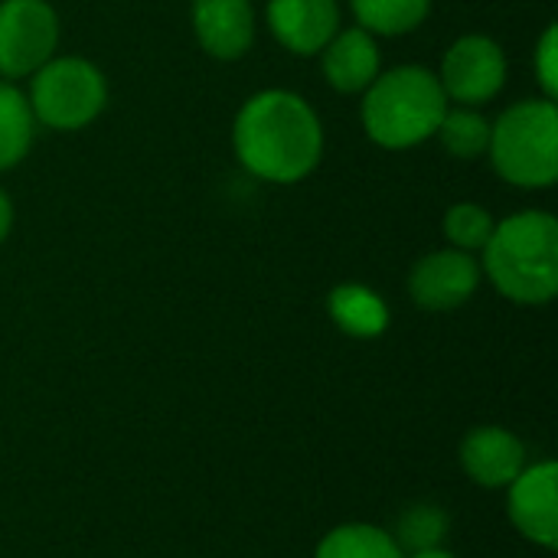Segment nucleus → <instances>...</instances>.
<instances>
[{"instance_id":"f257e3e1","label":"nucleus","mask_w":558,"mask_h":558,"mask_svg":"<svg viewBox=\"0 0 558 558\" xmlns=\"http://www.w3.org/2000/svg\"><path fill=\"white\" fill-rule=\"evenodd\" d=\"M235 160L265 183H301L324 160V121L288 88H265L242 101L232 121Z\"/></svg>"},{"instance_id":"f03ea898","label":"nucleus","mask_w":558,"mask_h":558,"mask_svg":"<svg viewBox=\"0 0 558 558\" xmlns=\"http://www.w3.org/2000/svg\"><path fill=\"white\" fill-rule=\"evenodd\" d=\"M481 271L513 304H549L558 294V222L553 213L523 209L494 226Z\"/></svg>"},{"instance_id":"7ed1b4c3","label":"nucleus","mask_w":558,"mask_h":558,"mask_svg":"<svg viewBox=\"0 0 558 558\" xmlns=\"http://www.w3.org/2000/svg\"><path fill=\"white\" fill-rule=\"evenodd\" d=\"M448 105L451 101L432 69L396 65L379 72L363 92L360 118L373 144L386 150H409L435 137Z\"/></svg>"},{"instance_id":"20e7f679","label":"nucleus","mask_w":558,"mask_h":558,"mask_svg":"<svg viewBox=\"0 0 558 558\" xmlns=\"http://www.w3.org/2000/svg\"><path fill=\"white\" fill-rule=\"evenodd\" d=\"M487 157L520 190H549L558 180V108L553 98H523L490 121Z\"/></svg>"},{"instance_id":"39448f33","label":"nucleus","mask_w":558,"mask_h":558,"mask_svg":"<svg viewBox=\"0 0 558 558\" xmlns=\"http://www.w3.org/2000/svg\"><path fill=\"white\" fill-rule=\"evenodd\" d=\"M36 124L52 131H82L108 105L105 72L82 56H52L29 75L26 88Z\"/></svg>"},{"instance_id":"423d86ee","label":"nucleus","mask_w":558,"mask_h":558,"mask_svg":"<svg viewBox=\"0 0 558 558\" xmlns=\"http://www.w3.org/2000/svg\"><path fill=\"white\" fill-rule=\"evenodd\" d=\"M59 13L49 0H0V78H29L59 52Z\"/></svg>"},{"instance_id":"0eeeda50","label":"nucleus","mask_w":558,"mask_h":558,"mask_svg":"<svg viewBox=\"0 0 558 558\" xmlns=\"http://www.w3.org/2000/svg\"><path fill=\"white\" fill-rule=\"evenodd\" d=\"M435 75L451 105L481 108L494 101L507 85V52L497 39L484 33H468L448 46Z\"/></svg>"},{"instance_id":"6e6552de","label":"nucleus","mask_w":558,"mask_h":558,"mask_svg":"<svg viewBox=\"0 0 558 558\" xmlns=\"http://www.w3.org/2000/svg\"><path fill=\"white\" fill-rule=\"evenodd\" d=\"M481 258L461 248H438L422 255L409 271V294L422 311L448 314L464 307L481 288Z\"/></svg>"},{"instance_id":"1a4fd4ad","label":"nucleus","mask_w":558,"mask_h":558,"mask_svg":"<svg viewBox=\"0 0 558 558\" xmlns=\"http://www.w3.org/2000/svg\"><path fill=\"white\" fill-rule=\"evenodd\" d=\"M507 513L523 539L543 549L558 546V468L556 461L526 464L507 487Z\"/></svg>"},{"instance_id":"9d476101","label":"nucleus","mask_w":558,"mask_h":558,"mask_svg":"<svg viewBox=\"0 0 558 558\" xmlns=\"http://www.w3.org/2000/svg\"><path fill=\"white\" fill-rule=\"evenodd\" d=\"M190 23L203 52L219 62H235L248 56L258 33L252 0H193Z\"/></svg>"},{"instance_id":"9b49d317","label":"nucleus","mask_w":558,"mask_h":558,"mask_svg":"<svg viewBox=\"0 0 558 558\" xmlns=\"http://www.w3.org/2000/svg\"><path fill=\"white\" fill-rule=\"evenodd\" d=\"M271 36L294 56H317L343 26L340 0H268Z\"/></svg>"},{"instance_id":"f8f14e48","label":"nucleus","mask_w":558,"mask_h":558,"mask_svg":"<svg viewBox=\"0 0 558 558\" xmlns=\"http://www.w3.org/2000/svg\"><path fill=\"white\" fill-rule=\"evenodd\" d=\"M461 468L477 487L507 490L526 468V448L510 428L481 425L461 441Z\"/></svg>"},{"instance_id":"ddd939ff","label":"nucleus","mask_w":558,"mask_h":558,"mask_svg":"<svg viewBox=\"0 0 558 558\" xmlns=\"http://www.w3.org/2000/svg\"><path fill=\"white\" fill-rule=\"evenodd\" d=\"M324 78L340 95H363L383 72V49L363 26H340L333 39L317 52Z\"/></svg>"},{"instance_id":"4468645a","label":"nucleus","mask_w":558,"mask_h":558,"mask_svg":"<svg viewBox=\"0 0 558 558\" xmlns=\"http://www.w3.org/2000/svg\"><path fill=\"white\" fill-rule=\"evenodd\" d=\"M330 320L353 340H376L389 330V304L379 291L360 281H343L327 298Z\"/></svg>"},{"instance_id":"2eb2a0df","label":"nucleus","mask_w":558,"mask_h":558,"mask_svg":"<svg viewBox=\"0 0 558 558\" xmlns=\"http://www.w3.org/2000/svg\"><path fill=\"white\" fill-rule=\"evenodd\" d=\"M36 137V118L29 111L26 92L16 82L0 78V173L23 163Z\"/></svg>"},{"instance_id":"dca6fc26","label":"nucleus","mask_w":558,"mask_h":558,"mask_svg":"<svg viewBox=\"0 0 558 558\" xmlns=\"http://www.w3.org/2000/svg\"><path fill=\"white\" fill-rule=\"evenodd\" d=\"M432 3L435 0H350V10L356 16V26L379 39L415 33L428 20Z\"/></svg>"},{"instance_id":"f3484780","label":"nucleus","mask_w":558,"mask_h":558,"mask_svg":"<svg viewBox=\"0 0 558 558\" xmlns=\"http://www.w3.org/2000/svg\"><path fill=\"white\" fill-rule=\"evenodd\" d=\"M435 137L454 160H481L490 147V118L481 108L448 105Z\"/></svg>"},{"instance_id":"a211bd4d","label":"nucleus","mask_w":558,"mask_h":558,"mask_svg":"<svg viewBox=\"0 0 558 558\" xmlns=\"http://www.w3.org/2000/svg\"><path fill=\"white\" fill-rule=\"evenodd\" d=\"M314 558H405V553L396 546L392 533L369 523H347L320 539Z\"/></svg>"},{"instance_id":"6ab92c4d","label":"nucleus","mask_w":558,"mask_h":558,"mask_svg":"<svg viewBox=\"0 0 558 558\" xmlns=\"http://www.w3.org/2000/svg\"><path fill=\"white\" fill-rule=\"evenodd\" d=\"M448 530H451V520L438 504H415L399 517V523L392 530V539H396V546L402 553L412 556V553L438 549L445 543Z\"/></svg>"},{"instance_id":"aec40b11","label":"nucleus","mask_w":558,"mask_h":558,"mask_svg":"<svg viewBox=\"0 0 558 558\" xmlns=\"http://www.w3.org/2000/svg\"><path fill=\"white\" fill-rule=\"evenodd\" d=\"M494 226H497V219L490 216V209L481 203H471V199L448 206L445 219H441V232H445L448 245L471 252V255L484 252L487 239L494 235Z\"/></svg>"},{"instance_id":"412c9836","label":"nucleus","mask_w":558,"mask_h":558,"mask_svg":"<svg viewBox=\"0 0 558 558\" xmlns=\"http://www.w3.org/2000/svg\"><path fill=\"white\" fill-rule=\"evenodd\" d=\"M533 72H536V82H539V92L543 98H553L558 95V29L556 23H549L536 43V62H533Z\"/></svg>"},{"instance_id":"4be33fe9","label":"nucleus","mask_w":558,"mask_h":558,"mask_svg":"<svg viewBox=\"0 0 558 558\" xmlns=\"http://www.w3.org/2000/svg\"><path fill=\"white\" fill-rule=\"evenodd\" d=\"M10 229H13V199H10V193L0 186V245L7 242Z\"/></svg>"},{"instance_id":"5701e85b","label":"nucleus","mask_w":558,"mask_h":558,"mask_svg":"<svg viewBox=\"0 0 558 558\" xmlns=\"http://www.w3.org/2000/svg\"><path fill=\"white\" fill-rule=\"evenodd\" d=\"M409 558H458V556H451L448 549H441V546H438V549H425V553H412V556H409Z\"/></svg>"}]
</instances>
